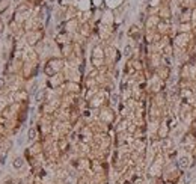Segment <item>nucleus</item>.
Here are the masks:
<instances>
[{"instance_id": "nucleus-1", "label": "nucleus", "mask_w": 196, "mask_h": 184, "mask_svg": "<svg viewBox=\"0 0 196 184\" xmlns=\"http://www.w3.org/2000/svg\"><path fill=\"white\" fill-rule=\"evenodd\" d=\"M21 166H23V160H21V159H15L14 160V167H17V169H18V167H21Z\"/></svg>"}]
</instances>
